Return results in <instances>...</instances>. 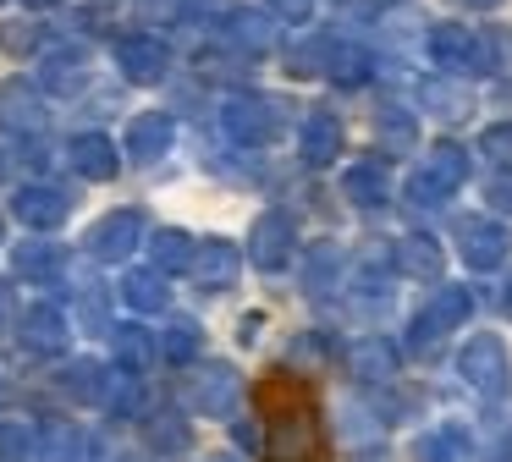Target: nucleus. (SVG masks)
I'll list each match as a JSON object with an SVG mask.
<instances>
[{
	"label": "nucleus",
	"mask_w": 512,
	"mask_h": 462,
	"mask_svg": "<svg viewBox=\"0 0 512 462\" xmlns=\"http://www.w3.org/2000/svg\"><path fill=\"white\" fill-rule=\"evenodd\" d=\"M78 154H83V165H94V171L105 176V165H111V154H105V143H83Z\"/></svg>",
	"instance_id": "f03ea898"
},
{
	"label": "nucleus",
	"mask_w": 512,
	"mask_h": 462,
	"mask_svg": "<svg viewBox=\"0 0 512 462\" xmlns=\"http://www.w3.org/2000/svg\"><path fill=\"white\" fill-rule=\"evenodd\" d=\"M254 402L270 462H325V418L309 385L292 380V374H270L254 391Z\"/></svg>",
	"instance_id": "f257e3e1"
}]
</instances>
